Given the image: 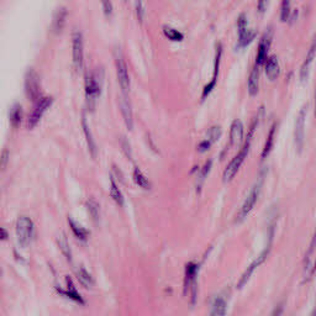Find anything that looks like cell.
Masks as SVG:
<instances>
[{"instance_id": "1", "label": "cell", "mask_w": 316, "mask_h": 316, "mask_svg": "<svg viewBox=\"0 0 316 316\" xmlns=\"http://www.w3.org/2000/svg\"><path fill=\"white\" fill-rule=\"evenodd\" d=\"M263 112V107H261L258 111V114H257V116L254 118L253 123H252L251 127H250V131H248V136H247V141L245 142V145H243V147L241 148V151L238 152L237 154H236L235 157L232 158V161H231L230 163L228 165V167L225 168L224 170V180L225 182H228V180H231L233 178V175L237 173V170L240 169L241 165H242V162L245 161V158L247 157L248 154V151H250V146H251V140H252V136H253V132H254V128H256V126L258 125V121H259V118H261V114Z\"/></svg>"}, {"instance_id": "2", "label": "cell", "mask_w": 316, "mask_h": 316, "mask_svg": "<svg viewBox=\"0 0 316 316\" xmlns=\"http://www.w3.org/2000/svg\"><path fill=\"white\" fill-rule=\"evenodd\" d=\"M103 84H104V71L103 68L93 69L85 77V97L86 104L90 110L94 109L97 98L102 93Z\"/></svg>"}, {"instance_id": "3", "label": "cell", "mask_w": 316, "mask_h": 316, "mask_svg": "<svg viewBox=\"0 0 316 316\" xmlns=\"http://www.w3.org/2000/svg\"><path fill=\"white\" fill-rule=\"evenodd\" d=\"M16 235H18L19 243L22 247H26L34 240L35 225L29 216L21 215L16 221Z\"/></svg>"}, {"instance_id": "4", "label": "cell", "mask_w": 316, "mask_h": 316, "mask_svg": "<svg viewBox=\"0 0 316 316\" xmlns=\"http://www.w3.org/2000/svg\"><path fill=\"white\" fill-rule=\"evenodd\" d=\"M262 182H263V178H261V179L257 180L256 183H254V186L252 187L251 190H250V193H248V195L246 196V199H245V201H243V204H242V207H241L240 211H238V214L236 215V222L242 221V220L245 219V217H247V215L251 212V210L253 209L257 199H258V196H259V193H261Z\"/></svg>"}, {"instance_id": "5", "label": "cell", "mask_w": 316, "mask_h": 316, "mask_svg": "<svg viewBox=\"0 0 316 316\" xmlns=\"http://www.w3.org/2000/svg\"><path fill=\"white\" fill-rule=\"evenodd\" d=\"M41 85H40V77L34 68H30L25 76V92L27 98L31 102L36 103L41 98Z\"/></svg>"}, {"instance_id": "6", "label": "cell", "mask_w": 316, "mask_h": 316, "mask_svg": "<svg viewBox=\"0 0 316 316\" xmlns=\"http://www.w3.org/2000/svg\"><path fill=\"white\" fill-rule=\"evenodd\" d=\"M115 65H116V76H118L119 84L123 89V94L127 95L128 89H130V77H128L127 64L124 60L123 53L119 50L115 52Z\"/></svg>"}, {"instance_id": "7", "label": "cell", "mask_w": 316, "mask_h": 316, "mask_svg": "<svg viewBox=\"0 0 316 316\" xmlns=\"http://www.w3.org/2000/svg\"><path fill=\"white\" fill-rule=\"evenodd\" d=\"M53 102L52 97H41L36 103H35V106L32 109L31 114L29 115V119H27V126L29 128L35 127V126L39 124V121L41 120L42 115L44 114V111L51 106Z\"/></svg>"}, {"instance_id": "8", "label": "cell", "mask_w": 316, "mask_h": 316, "mask_svg": "<svg viewBox=\"0 0 316 316\" xmlns=\"http://www.w3.org/2000/svg\"><path fill=\"white\" fill-rule=\"evenodd\" d=\"M237 26H238L237 47H245V46H247V44L250 43L254 37H256L257 32L254 29H248L247 19H246V15L243 13L238 16Z\"/></svg>"}, {"instance_id": "9", "label": "cell", "mask_w": 316, "mask_h": 316, "mask_svg": "<svg viewBox=\"0 0 316 316\" xmlns=\"http://www.w3.org/2000/svg\"><path fill=\"white\" fill-rule=\"evenodd\" d=\"M308 106L309 104H305L299 111L298 116H296V121H295V131H294V137H295V145L296 148L299 151L303 149L304 146V141H305V119H306V114H308Z\"/></svg>"}, {"instance_id": "10", "label": "cell", "mask_w": 316, "mask_h": 316, "mask_svg": "<svg viewBox=\"0 0 316 316\" xmlns=\"http://www.w3.org/2000/svg\"><path fill=\"white\" fill-rule=\"evenodd\" d=\"M72 47H73V63L76 69L83 68L84 50H83V35L81 31H74L72 36Z\"/></svg>"}, {"instance_id": "11", "label": "cell", "mask_w": 316, "mask_h": 316, "mask_svg": "<svg viewBox=\"0 0 316 316\" xmlns=\"http://www.w3.org/2000/svg\"><path fill=\"white\" fill-rule=\"evenodd\" d=\"M273 39V30L272 26H269L268 29L264 31L263 36H262L261 41L258 44V51H257V57H256V64L261 65L262 63H264V61L267 60V53H268L271 43H272Z\"/></svg>"}, {"instance_id": "12", "label": "cell", "mask_w": 316, "mask_h": 316, "mask_svg": "<svg viewBox=\"0 0 316 316\" xmlns=\"http://www.w3.org/2000/svg\"><path fill=\"white\" fill-rule=\"evenodd\" d=\"M272 237H273V232L271 233V236H269V242H268V246H267L266 248H264L263 251H262V253L259 254L258 257H257L256 259H254L253 262H252L251 264H250V267L247 268V271H246L245 273H243L242 278H241L240 283H238V288L242 287L243 284H245L246 282H247L248 279H250V277H251V274L253 273L254 269L257 268V267L259 266V264H262L264 262V259L267 258V256H268L269 251H271V246H272Z\"/></svg>"}, {"instance_id": "13", "label": "cell", "mask_w": 316, "mask_h": 316, "mask_svg": "<svg viewBox=\"0 0 316 316\" xmlns=\"http://www.w3.org/2000/svg\"><path fill=\"white\" fill-rule=\"evenodd\" d=\"M222 55V44L221 42L216 43V53H215V65H214V76H212L211 81L203 88V93H201V99H205L208 95L211 93V90L214 89L215 84H216L217 76H219V67H220V61H221Z\"/></svg>"}, {"instance_id": "14", "label": "cell", "mask_w": 316, "mask_h": 316, "mask_svg": "<svg viewBox=\"0 0 316 316\" xmlns=\"http://www.w3.org/2000/svg\"><path fill=\"white\" fill-rule=\"evenodd\" d=\"M221 131L222 130H221V126L220 125L211 126V127L208 130L205 139L203 140L200 144H199V146H198L199 151L204 152V151H207V149H209L210 146H211L214 142H216L217 140H219V137L221 136Z\"/></svg>"}, {"instance_id": "15", "label": "cell", "mask_w": 316, "mask_h": 316, "mask_svg": "<svg viewBox=\"0 0 316 316\" xmlns=\"http://www.w3.org/2000/svg\"><path fill=\"white\" fill-rule=\"evenodd\" d=\"M199 266L194 262L187 264L186 268V282H184V290H189V288H193V294L195 295V279L196 273H198Z\"/></svg>"}, {"instance_id": "16", "label": "cell", "mask_w": 316, "mask_h": 316, "mask_svg": "<svg viewBox=\"0 0 316 316\" xmlns=\"http://www.w3.org/2000/svg\"><path fill=\"white\" fill-rule=\"evenodd\" d=\"M120 107H121V114H123L124 121H125L127 128H132L133 126V115H132V109H131V103L128 100L127 95H121L120 97Z\"/></svg>"}, {"instance_id": "17", "label": "cell", "mask_w": 316, "mask_h": 316, "mask_svg": "<svg viewBox=\"0 0 316 316\" xmlns=\"http://www.w3.org/2000/svg\"><path fill=\"white\" fill-rule=\"evenodd\" d=\"M266 64V74L271 81H274L278 76H279V62H278V57L275 55L269 56L267 60L264 61Z\"/></svg>"}, {"instance_id": "18", "label": "cell", "mask_w": 316, "mask_h": 316, "mask_svg": "<svg viewBox=\"0 0 316 316\" xmlns=\"http://www.w3.org/2000/svg\"><path fill=\"white\" fill-rule=\"evenodd\" d=\"M65 19H67V9H65V6H60V8H57L52 20V29L56 34L62 31V29L64 27L65 24Z\"/></svg>"}, {"instance_id": "19", "label": "cell", "mask_w": 316, "mask_h": 316, "mask_svg": "<svg viewBox=\"0 0 316 316\" xmlns=\"http://www.w3.org/2000/svg\"><path fill=\"white\" fill-rule=\"evenodd\" d=\"M82 127H83L84 135H85V137H86V144H88L89 152H90V153H92V156L95 158V157H97V153H98L97 144H95V140H94V137H93L92 131H90V128H89V125H88V123H86V119H85V115H84V114H83V116H82Z\"/></svg>"}, {"instance_id": "20", "label": "cell", "mask_w": 316, "mask_h": 316, "mask_svg": "<svg viewBox=\"0 0 316 316\" xmlns=\"http://www.w3.org/2000/svg\"><path fill=\"white\" fill-rule=\"evenodd\" d=\"M243 139V124L241 123V120L236 119L232 121L230 130V144L229 146L236 145L237 142H241Z\"/></svg>"}, {"instance_id": "21", "label": "cell", "mask_w": 316, "mask_h": 316, "mask_svg": "<svg viewBox=\"0 0 316 316\" xmlns=\"http://www.w3.org/2000/svg\"><path fill=\"white\" fill-rule=\"evenodd\" d=\"M259 65L254 64L253 68H252L251 73H250V77H248V92L250 94L254 95L258 92V85H259Z\"/></svg>"}, {"instance_id": "22", "label": "cell", "mask_w": 316, "mask_h": 316, "mask_svg": "<svg viewBox=\"0 0 316 316\" xmlns=\"http://www.w3.org/2000/svg\"><path fill=\"white\" fill-rule=\"evenodd\" d=\"M68 222H69V226H71L72 231H73L74 236H76L78 240L81 241H86L88 240V236H89V231L86 230L85 228H83L81 224H78V222L76 221V220L73 219V217L69 216L68 217Z\"/></svg>"}, {"instance_id": "23", "label": "cell", "mask_w": 316, "mask_h": 316, "mask_svg": "<svg viewBox=\"0 0 316 316\" xmlns=\"http://www.w3.org/2000/svg\"><path fill=\"white\" fill-rule=\"evenodd\" d=\"M9 119H10V124L13 127H19L22 121V107L19 103H15V104L11 106L10 112H9Z\"/></svg>"}, {"instance_id": "24", "label": "cell", "mask_w": 316, "mask_h": 316, "mask_svg": "<svg viewBox=\"0 0 316 316\" xmlns=\"http://www.w3.org/2000/svg\"><path fill=\"white\" fill-rule=\"evenodd\" d=\"M314 56H315V42H313V44H311L310 50H309L308 55H306L305 61H304L303 65H301V69H300L301 81H304V79L308 77L309 71H310V65H311V63H313V60H314Z\"/></svg>"}, {"instance_id": "25", "label": "cell", "mask_w": 316, "mask_h": 316, "mask_svg": "<svg viewBox=\"0 0 316 316\" xmlns=\"http://www.w3.org/2000/svg\"><path fill=\"white\" fill-rule=\"evenodd\" d=\"M77 277H78V280L81 282V284L83 285V287L90 288L93 284H94L93 277L90 275V273L84 268V267H79V269L77 271Z\"/></svg>"}, {"instance_id": "26", "label": "cell", "mask_w": 316, "mask_h": 316, "mask_svg": "<svg viewBox=\"0 0 316 316\" xmlns=\"http://www.w3.org/2000/svg\"><path fill=\"white\" fill-rule=\"evenodd\" d=\"M211 165H212V160H209L205 162L204 167L201 168L200 172H199L198 177H196V190L200 191L201 187H203V184H204L205 182V178L208 177V174H209L210 169H211Z\"/></svg>"}, {"instance_id": "27", "label": "cell", "mask_w": 316, "mask_h": 316, "mask_svg": "<svg viewBox=\"0 0 316 316\" xmlns=\"http://www.w3.org/2000/svg\"><path fill=\"white\" fill-rule=\"evenodd\" d=\"M110 196H111L114 200L118 203L120 207H123L124 205V195L123 193H121L120 188H119V186L116 184V182L114 180V178H110Z\"/></svg>"}, {"instance_id": "28", "label": "cell", "mask_w": 316, "mask_h": 316, "mask_svg": "<svg viewBox=\"0 0 316 316\" xmlns=\"http://www.w3.org/2000/svg\"><path fill=\"white\" fill-rule=\"evenodd\" d=\"M57 243H58V246H60V250L62 251V253L64 254L65 258L68 259V261H72L71 247H69L68 240H67V237H65L64 233H61V235L58 236Z\"/></svg>"}, {"instance_id": "29", "label": "cell", "mask_w": 316, "mask_h": 316, "mask_svg": "<svg viewBox=\"0 0 316 316\" xmlns=\"http://www.w3.org/2000/svg\"><path fill=\"white\" fill-rule=\"evenodd\" d=\"M133 180L136 182L137 186L144 189H149V187H151L149 180L147 179L146 175L141 172V169L139 167L133 168Z\"/></svg>"}, {"instance_id": "30", "label": "cell", "mask_w": 316, "mask_h": 316, "mask_svg": "<svg viewBox=\"0 0 316 316\" xmlns=\"http://www.w3.org/2000/svg\"><path fill=\"white\" fill-rule=\"evenodd\" d=\"M275 127H277V125H273L272 127H271V130H269V133L268 136H267V140H266V145H264L263 147V151H262V160H264L267 156H268V153L271 152V149H272L273 147V142H274V133H275Z\"/></svg>"}, {"instance_id": "31", "label": "cell", "mask_w": 316, "mask_h": 316, "mask_svg": "<svg viewBox=\"0 0 316 316\" xmlns=\"http://www.w3.org/2000/svg\"><path fill=\"white\" fill-rule=\"evenodd\" d=\"M65 295L68 296L69 299H72V300L76 301V303L83 304V299L79 295V293L77 292L76 287H74L73 282H72V279L69 277H67V292H65Z\"/></svg>"}, {"instance_id": "32", "label": "cell", "mask_w": 316, "mask_h": 316, "mask_svg": "<svg viewBox=\"0 0 316 316\" xmlns=\"http://www.w3.org/2000/svg\"><path fill=\"white\" fill-rule=\"evenodd\" d=\"M225 313H226V301L224 298H216L209 316H225Z\"/></svg>"}, {"instance_id": "33", "label": "cell", "mask_w": 316, "mask_h": 316, "mask_svg": "<svg viewBox=\"0 0 316 316\" xmlns=\"http://www.w3.org/2000/svg\"><path fill=\"white\" fill-rule=\"evenodd\" d=\"M85 205H86V209H88L89 214L92 215L93 220H94V221H98V220H99V216H100L99 204H98L94 199L90 198L85 201Z\"/></svg>"}, {"instance_id": "34", "label": "cell", "mask_w": 316, "mask_h": 316, "mask_svg": "<svg viewBox=\"0 0 316 316\" xmlns=\"http://www.w3.org/2000/svg\"><path fill=\"white\" fill-rule=\"evenodd\" d=\"M163 34H165L168 39L172 40V41H182V40L184 39V35L182 34V32L178 31L177 29L167 26V25L163 26Z\"/></svg>"}, {"instance_id": "35", "label": "cell", "mask_w": 316, "mask_h": 316, "mask_svg": "<svg viewBox=\"0 0 316 316\" xmlns=\"http://www.w3.org/2000/svg\"><path fill=\"white\" fill-rule=\"evenodd\" d=\"M290 16V3L288 0H284L282 3V8H280V19L282 21H287Z\"/></svg>"}, {"instance_id": "36", "label": "cell", "mask_w": 316, "mask_h": 316, "mask_svg": "<svg viewBox=\"0 0 316 316\" xmlns=\"http://www.w3.org/2000/svg\"><path fill=\"white\" fill-rule=\"evenodd\" d=\"M135 9H136V15L137 19H139L140 22H142L145 18V14H146V5L142 1H136L135 3Z\"/></svg>"}, {"instance_id": "37", "label": "cell", "mask_w": 316, "mask_h": 316, "mask_svg": "<svg viewBox=\"0 0 316 316\" xmlns=\"http://www.w3.org/2000/svg\"><path fill=\"white\" fill-rule=\"evenodd\" d=\"M8 161H9V149L5 148L3 151V153H1V157H0V168H1V169L5 168Z\"/></svg>"}, {"instance_id": "38", "label": "cell", "mask_w": 316, "mask_h": 316, "mask_svg": "<svg viewBox=\"0 0 316 316\" xmlns=\"http://www.w3.org/2000/svg\"><path fill=\"white\" fill-rule=\"evenodd\" d=\"M121 147H123V149H124V152H125L126 156H127L128 158H131V146H130V144L126 141L125 137H123V140H121Z\"/></svg>"}, {"instance_id": "39", "label": "cell", "mask_w": 316, "mask_h": 316, "mask_svg": "<svg viewBox=\"0 0 316 316\" xmlns=\"http://www.w3.org/2000/svg\"><path fill=\"white\" fill-rule=\"evenodd\" d=\"M103 9H104L105 15H111L112 14V3H110V1H104V3H103Z\"/></svg>"}, {"instance_id": "40", "label": "cell", "mask_w": 316, "mask_h": 316, "mask_svg": "<svg viewBox=\"0 0 316 316\" xmlns=\"http://www.w3.org/2000/svg\"><path fill=\"white\" fill-rule=\"evenodd\" d=\"M282 313H283V304H280V305H278L277 308L273 310V313L271 314V316H282Z\"/></svg>"}, {"instance_id": "41", "label": "cell", "mask_w": 316, "mask_h": 316, "mask_svg": "<svg viewBox=\"0 0 316 316\" xmlns=\"http://www.w3.org/2000/svg\"><path fill=\"white\" fill-rule=\"evenodd\" d=\"M9 235H8V231L5 230V229L0 228V241H4V240H8Z\"/></svg>"}, {"instance_id": "42", "label": "cell", "mask_w": 316, "mask_h": 316, "mask_svg": "<svg viewBox=\"0 0 316 316\" xmlns=\"http://www.w3.org/2000/svg\"><path fill=\"white\" fill-rule=\"evenodd\" d=\"M267 5H268V3H267V1H259V3L257 4V6H258V10L259 11H264V10H266Z\"/></svg>"}, {"instance_id": "43", "label": "cell", "mask_w": 316, "mask_h": 316, "mask_svg": "<svg viewBox=\"0 0 316 316\" xmlns=\"http://www.w3.org/2000/svg\"><path fill=\"white\" fill-rule=\"evenodd\" d=\"M0 275H1V268H0Z\"/></svg>"}]
</instances>
